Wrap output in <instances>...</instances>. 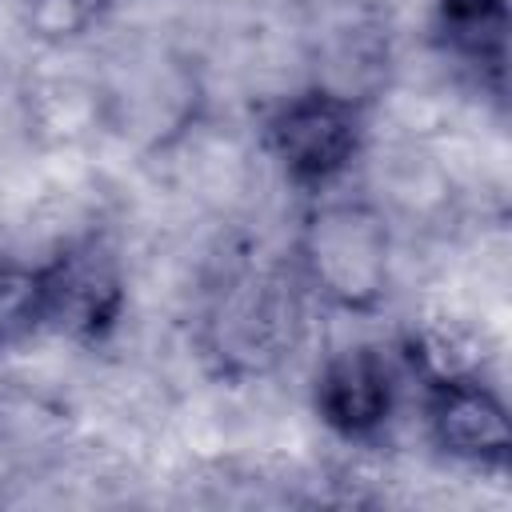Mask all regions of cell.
Segmentation results:
<instances>
[{"label": "cell", "mask_w": 512, "mask_h": 512, "mask_svg": "<svg viewBox=\"0 0 512 512\" xmlns=\"http://www.w3.org/2000/svg\"><path fill=\"white\" fill-rule=\"evenodd\" d=\"M296 280L340 312H372L388 296V228L356 200L308 212L296 244Z\"/></svg>", "instance_id": "6da1fadb"}, {"label": "cell", "mask_w": 512, "mask_h": 512, "mask_svg": "<svg viewBox=\"0 0 512 512\" xmlns=\"http://www.w3.org/2000/svg\"><path fill=\"white\" fill-rule=\"evenodd\" d=\"M264 144L296 188L324 192L352 168L364 144V116L348 96L308 88L268 112Z\"/></svg>", "instance_id": "7a4b0ae2"}, {"label": "cell", "mask_w": 512, "mask_h": 512, "mask_svg": "<svg viewBox=\"0 0 512 512\" xmlns=\"http://www.w3.org/2000/svg\"><path fill=\"white\" fill-rule=\"evenodd\" d=\"M44 272V300H48V328L96 344L104 340L124 316V276L116 260L96 244H68L60 248Z\"/></svg>", "instance_id": "3957f363"}, {"label": "cell", "mask_w": 512, "mask_h": 512, "mask_svg": "<svg viewBox=\"0 0 512 512\" xmlns=\"http://www.w3.org/2000/svg\"><path fill=\"white\" fill-rule=\"evenodd\" d=\"M428 432L440 452L476 468H504L512 436L500 396L476 376L440 372L428 380Z\"/></svg>", "instance_id": "277c9868"}, {"label": "cell", "mask_w": 512, "mask_h": 512, "mask_svg": "<svg viewBox=\"0 0 512 512\" xmlns=\"http://www.w3.org/2000/svg\"><path fill=\"white\" fill-rule=\"evenodd\" d=\"M316 416L344 440H372L396 408V376L376 348H348L316 376Z\"/></svg>", "instance_id": "5b68a950"}, {"label": "cell", "mask_w": 512, "mask_h": 512, "mask_svg": "<svg viewBox=\"0 0 512 512\" xmlns=\"http://www.w3.org/2000/svg\"><path fill=\"white\" fill-rule=\"evenodd\" d=\"M292 324H296V296L276 272L240 276L212 316L220 356L228 360L240 356L256 368L280 356L284 344H292Z\"/></svg>", "instance_id": "8992f818"}, {"label": "cell", "mask_w": 512, "mask_h": 512, "mask_svg": "<svg viewBox=\"0 0 512 512\" xmlns=\"http://www.w3.org/2000/svg\"><path fill=\"white\" fill-rule=\"evenodd\" d=\"M432 40L448 60L500 92L508 64V0H436Z\"/></svg>", "instance_id": "52a82bcc"}, {"label": "cell", "mask_w": 512, "mask_h": 512, "mask_svg": "<svg viewBox=\"0 0 512 512\" xmlns=\"http://www.w3.org/2000/svg\"><path fill=\"white\" fill-rule=\"evenodd\" d=\"M48 328L44 272L20 260H0V352L20 348Z\"/></svg>", "instance_id": "ba28073f"}, {"label": "cell", "mask_w": 512, "mask_h": 512, "mask_svg": "<svg viewBox=\"0 0 512 512\" xmlns=\"http://www.w3.org/2000/svg\"><path fill=\"white\" fill-rule=\"evenodd\" d=\"M112 0H32V28L44 36L84 32Z\"/></svg>", "instance_id": "9c48e42d"}]
</instances>
